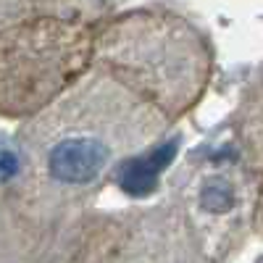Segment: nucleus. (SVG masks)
Instances as JSON below:
<instances>
[{
  "mask_svg": "<svg viewBox=\"0 0 263 263\" xmlns=\"http://www.w3.org/2000/svg\"><path fill=\"white\" fill-rule=\"evenodd\" d=\"M258 174L242 166L205 163L179 179L174 200L211 263H224L253 232Z\"/></svg>",
  "mask_w": 263,
  "mask_h": 263,
  "instance_id": "obj_4",
  "label": "nucleus"
},
{
  "mask_svg": "<svg viewBox=\"0 0 263 263\" xmlns=\"http://www.w3.org/2000/svg\"><path fill=\"white\" fill-rule=\"evenodd\" d=\"M171 119L92 63L45 111L18 129V166L11 192L37 227L92 200L108 177L158 145Z\"/></svg>",
  "mask_w": 263,
  "mask_h": 263,
  "instance_id": "obj_1",
  "label": "nucleus"
},
{
  "mask_svg": "<svg viewBox=\"0 0 263 263\" xmlns=\"http://www.w3.org/2000/svg\"><path fill=\"white\" fill-rule=\"evenodd\" d=\"M208 34L182 13L140 8L95 27L92 63L174 121L195 111L213 79Z\"/></svg>",
  "mask_w": 263,
  "mask_h": 263,
  "instance_id": "obj_2",
  "label": "nucleus"
},
{
  "mask_svg": "<svg viewBox=\"0 0 263 263\" xmlns=\"http://www.w3.org/2000/svg\"><path fill=\"white\" fill-rule=\"evenodd\" d=\"M95 24L77 16H40L0 32V119L27 121L87 74Z\"/></svg>",
  "mask_w": 263,
  "mask_h": 263,
  "instance_id": "obj_3",
  "label": "nucleus"
},
{
  "mask_svg": "<svg viewBox=\"0 0 263 263\" xmlns=\"http://www.w3.org/2000/svg\"><path fill=\"white\" fill-rule=\"evenodd\" d=\"M232 132L242 163L255 174H263V69L239 95L232 116Z\"/></svg>",
  "mask_w": 263,
  "mask_h": 263,
  "instance_id": "obj_6",
  "label": "nucleus"
},
{
  "mask_svg": "<svg viewBox=\"0 0 263 263\" xmlns=\"http://www.w3.org/2000/svg\"><path fill=\"white\" fill-rule=\"evenodd\" d=\"M253 232L263 239V174H258V190H255V208H253Z\"/></svg>",
  "mask_w": 263,
  "mask_h": 263,
  "instance_id": "obj_9",
  "label": "nucleus"
},
{
  "mask_svg": "<svg viewBox=\"0 0 263 263\" xmlns=\"http://www.w3.org/2000/svg\"><path fill=\"white\" fill-rule=\"evenodd\" d=\"M95 0H0V32L40 16H77L92 21Z\"/></svg>",
  "mask_w": 263,
  "mask_h": 263,
  "instance_id": "obj_8",
  "label": "nucleus"
},
{
  "mask_svg": "<svg viewBox=\"0 0 263 263\" xmlns=\"http://www.w3.org/2000/svg\"><path fill=\"white\" fill-rule=\"evenodd\" d=\"M37 229L11 187L0 182V263H34Z\"/></svg>",
  "mask_w": 263,
  "mask_h": 263,
  "instance_id": "obj_7",
  "label": "nucleus"
},
{
  "mask_svg": "<svg viewBox=\"0 0 263 263\" xmlns=\"http://www.w3.org/2000/svg\"><path fill=\"white\" fill-rule=\"evenodd\" d=\"M98 263H211L177 200L132 216Z\"/></svg>",
  "mask_w": 263,
  "mask_h": 263,
  "instance_id": "obj_5",
  "label": "nucleus"
}]
</instances>
